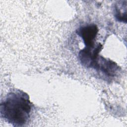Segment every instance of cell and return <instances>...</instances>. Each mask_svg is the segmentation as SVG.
<instances>
[{"instance_id":"5","label":"cell","mask_w":127,"mask_h":127,"mask_svg":"<svg viewBox=\"0 0 127 127\" xmlns=\"http://www.w3.org/2000/svg\"><path fill=\"white\" fill-rule=\"evenodd\" d=\"M124 4L120 3L116 4L115 5L114 13L116 18L119 21L124 22L126 23L127 22V12L123 11L122 8Z\"/></svg>"},{"instance_id":"3","label":"cell","mask_w":127,"mask_h":127,"mask_svg":"<svg viewBox=\"0 0 127 127\" xmlns=\"http://www.w3.org/2000/svg\"><path fill=\"white\" fill-rule=\"evenodd\" d=\"M102 49V45L98 44L96 46L85 47L81 50L78 53V59L83 66L87 68H92Z\"/></svg>"},{"instance_id":"4","label":"cell","mask_w":127,"mask_h":127,"mask_svg":"<svg viewBox=\"0 0 127 127\" xmlns=\"http://www.w3.org/2000/svg\"><path fill=\"white\" fill-rule=\"evenodd\" d=\"M98 32V28L94 24H89L80 27L76 33L80 36L86 47L95 46V40Z\"/></svg>"},{"instance_id":"1","label":"cell","mask_w":127,"mask_h":127,"mask_svg":"<svg viewBox=\"0 0 127 127\" xmlns=\"http://www.w3.org/2000/svg\"><path fill=\"white\" fill-rule=\"evenodd\" d=\"M32 105L28 95L18 90L8 93L0 105V114L13 126L20 127L28 122Z\"/></svg>"},{"instance_id":"2","label":"cell","mask_w":127,"mask_h":127,"mask_svg":"<svg viewBox=\"0 0 127 127\" xmlns=\"http://www.w3.org/2000/svg\"><path fill=\"white\" fill-rule=\"evenodd\" d=\"M92 68L102 72L108 77L115 76L120 71V66L115 62L99 56L95 61Z\"/></svg>"}]
</instances>
